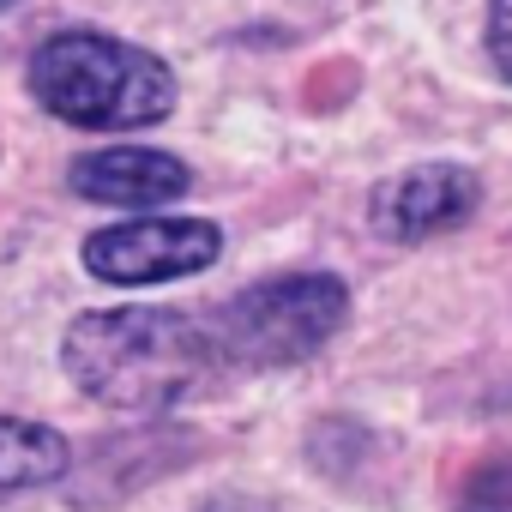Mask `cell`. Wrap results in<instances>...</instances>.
I'll list each match as a JSON object with an SVG mask.
<instances>
[{
  "label": "cell",
  "instance_id": "cell-5",
  "mask_svg": "<svg viewBox=\"0 0 512 512\" xmlns=\"http://www.w3.org/2000/svg\"><path fill=\"white\" fill-rule=\"evenodd\" d=\"M476 205H482V181L464 163H422L368 193V223H374V235L410 247V241L458 229Z\"/></svg>",
  "mask_w": 512,
  "mask_h": 512
},
{
  "label": "cell",
  "instance_id": "cell-4",
  "mask_svg": "<svg viewBox=\"0 0 512 512\" xmlns=\"http://www.w3.org/2000/svg\"><path fill=\"white\" fill-rule=\"evenodd\" d=\"M223 253V229L211 217H133V223H109L85 241V272L121 290L139 284H175L193 278L205 266H217Z\"/></svg>",
  "mask_w": 512,
  "mask_h": 512
},
{
  "label": "cell",
  "instance_id": "cell-6",
  "mask_svg": "<svg viewBox=\"0 0 512 512\" xmlns=\"http://www.w3.org/2000/svg\"><path fill=\"white\" fill-rule=\"evenodd\" d=\"M67 187L79 199H97V205H127V211H145V205H169L193 187V169L169 151H145V145H109V151H91L73 163Z\"/></svg>",
  "mask_w": 512,
  "mask_h": 512
},
{
  "label": "cell",
  "instance_id": "cell-1",
  "mask_svg": "<svg viewBox=\"0 0 512 512\" xmlns=\"http://www.w3.org/2000/svg\"><path fill=\"white\" fill-rule=\"evenodd\" d=\"M61 362L85 398L151 416L211 392L223 350L211 326L187 320L181 308H97L67 326Z\"/></svg>",
  "mask_w": 512,
  "mask_h": 512
},
{
  "label": "cell",
  "instance_id": "cell-9",
  "mask_svg": "<svg viewBox=\"0 0 512 512\" xmlns=\"http://www.w3.org/2000/svg\"><path fill=\"white\" fill-rule=\"evenodd\" d=\"M488 61L500 79H512V0H488Z\"/></svg>",
  "mask_w": 512,
  "mask_h": 512
},
{
  "label": "cell",
  "instance_id": "cell-8",
  "mask_svg": "<svg viewBox=\"0 0 512 512\" xmlns=\"http://www.w3.org/2000/svg\"><path fill=\"white\" fill-rule=\"evenodd\" d=\"M458 512H512V452L476 464L458 488Z\"/></svg>",
  "mask_w": 512,
  "mask_h": 512
},
{
  "label": "cell",
  "instance_id": "cell-2",
  "mask_svg": "<svg viewBox=\"0 0 512 512\" xmlns=\"http://www.w3.org/2000/svg\"><path fill=\"white\" fill-rule=\"evenodd\" d=\"M31 97L67 127L133 133L169 121L175 73L109 31H55L31 55Z\"/></svg>",
  "mask_w": 512,
  "mask_h": 512
},
{
  "label": "cell",
  "instance_id": "cell-10",
  "mask_svg": "<svg viewBox=\"0 0 512 512\" xmlns=\"http://www.w3.org/2000/svg\"><path fill=\"white\" fill-rule=\"evenodd\" d=\"M0 7H13V0H0Z\"/></svg>",
  "mask_w": 512,
  "mask_h": 512
},
{
  "label": "cell",
  "instance_id": "cell-3",
  "mask_svg": "<svg viewBox=\"0 0 512 512\" xmlns=\"http://www.w3.org/2000/svg\"><path fill=\"white\" fill-rule=\"evenodd\" d=\"M350 314V290L332 272H290V278H266L241 290L211 338L223 350V362H247V368H290L308 362L314 350H326V338L344 326Z\"/></svg>",
  "mask_w": 512,
  "mask_h": 512
},
{
  "label": "cell",
  "instance_id": "cell-7",
  "mask_svg": "<svg viewBox=\"0 0 512 512\" xmlns=\"http://www.w3.org/2000/svg\"><path fill=\"white\" fill-rule=\"evenodd\" d=\"M67 464H73V446L61 428L31 422V416H0V500L61 482Z\"/></svg>",
  "mask_w": 512,
  "mask_h": 512
}]
</instances>
